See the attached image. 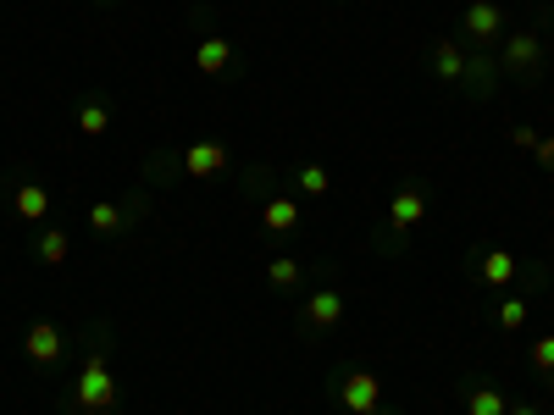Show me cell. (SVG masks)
<instances>
[{"label": "cell", "mask_w": 554, "mask_h": 415, "mask_svg": "<svg viewBox=\"0 0 554 415\" xmlns=\"http://www.w3.org/2000/svg\"><path fill=\"white\" fill-rule=\"evenodd\" d=\"M73 404H78V415H111V404H117V382H111V366H106V344L84 360Z\"/></svg>", "instance_id": "1"}, {"label": "cell", "mask_w": 554, "mask_h": 415, "mask_svg": "<svg viewBox=\"0 0 554 415\" xmlns=\"http://www.w3.org/2000/svg\"><path fill=\"white\" fill-rule=\"evenodd\" d=\"M377 404H383V382H377L372 371H350V377L338 382V410L377 415Z\"/></svg>", "instance_id": "2"}, {"label": "cell", "mask_w": 554, "mask_h": 415, "mask_svg": "<svg viewBox=\"0 0 554 415\" xmlns=\"http://www.w3.org/2000/svg\"><path fill=\"white\" fill-rule=\"evenodd\" d=\"M23 355L34 360V366H56V360L67 355V332H61L56 321H34V327L23 332Z\"/></svg>", "instance_id": "3"}, {"label": "cell", "mask_w": 554, "mask_h": 415, "mask_svg": "<svg viewBox=\"0 0 554 415\" xmlns=\"http://www.w3.org/2000/svg\"><path fill=\"white\" fill-rule=\"evenodd\" d=\"M460 28H466L477 45H494V39L505 34V6H499V0H471L466 23H460Z\"/></svg>", "instance_id": "4"}, {"label": "cell", "mask_w": 554, "mask_h": 415, "mask_svg": "<svg viewBox=\"0 0 554 415\" xmlns=\"http://www.w3.org/2000/svg\"><path fill=\"white\" fill-rule=\"evenodd\" d=\"M228 161H233V150L222 139H200V144L183 150V172H189V178H217Z\"/></svg>", "instance_id": "5"}, {"label": "cell", "mask_w": 554, "mask_h": 415, "mask_svg": "<svg viewBox=\"0 0 554 415\" xmlns=\"http://www.w3.org/2000/svg\"><path fill=\"white\" fill-rule=\"evenodd\" d=\"M194 67H200L205 78H222V72H233V39H228V34H205L200 45H194Z\"/></svg>", "instance_id": "6"}, {"label": "cell", "mask_w": 554, "mask_h": 415, "mask_svg": "<svg viewBox=\"0 0 554 415\" xmlns=\"http://www.w3.org/2000/svg\"><path fill=\"white\" fill-rule=\"evenodd\" d=\"M538 61H543V34H505V67L516 78L538 72Z\"/></svg>", "instance_id": "7"}, {"label": "cell", "mask_w": 554, "mask_h": 415, "mask_svg": "<svg viewBox=\"0 0 554 415\" xmlns=\"http://www.w3.org/2000/svg\"><path fill=\"white\" fill-rule=\"evenodd\" d=\"M344 321V294L338 288H316L311 299H305V327H338Z\"/></svg>", "instance_id": "8"}, {"label": "cell", "mask_w": 554, "mask_h": 415, "mask_svg": "<svg viewBox=\"0 0 554 415\" xmlns=\"http://www.w3.org/2000/svg\"><path fill=\"white\" fill-rule=\"evenodd\" d=\"M422 216H427V194L422 189H399L394 200H388V227H394V233H410Z\"/></svg>", "instance_id": "9"}, {"label": "cell", "mask_w": 554, "mask_h": 415, "mask_svg": "<svg viewBox=\"0 0 554 415\" xmlns=\"http://www.w3.org/2000/svg\"><path fill=\"white\" fill-rule=\"evenodd\" d=\"M12 211L23 216V222H45V216H50V189H45V183H17V189H12Z\"/></svg>", "instance_id": "10"}, {"label": "cell", "mask_w": 554, "mask_h": 415, "mask_svg": "<svg viewBox=\"0 0 554 415\" xmlns=\"http://www.w3.org/2000/svg\"><path fill=\"white\" fill-rule=\"evenodd\" d=\"M433 72H438V78H444V83H460V78H466V72H471L466 50H460L455 39H438V45H433Z\"/></svg>", "instance_id": "11"}, {"label": "cell", "mask_w": 554, "mask_h": 415, "mask_svg": "<svg viewBox=\"0 0 554 415\" xmlns=\"http://www.w3.org/2000/svg\"><path fill=\"white\" fill-rule=\"evenodd\" d=\"M261 227L266 233H294V227H300V200H283V194L266 200L261 205Z\"/></svg>", "instance_id": "12"}, {"label": "cell", "mask_w": 554, "mask_h": 415, "mask_svg": "<svg viewBox=\"0 0 554 415\" xmlns=\"http://www.w3.org/2000/svg\"><path fill=\"white\" fill-rule=\"evenodd\" d=\"M477 272H482V283H494V288H505L510 277H516V255L510 249H482V261H477Z\"/></svg>", "instance_id": "13"}, {"label": "cell", "mask_w": 554, "mask_h": 415, "mask_svg": "<svg viewBox=\"0 0 554 415\" xmlns=\"http://www.w3.org/2000/svg\"><path fill=\"white\" fill-rule=\"evenodd\" d=\"M510 399L494 388V382H477V388L466 393V415H505Z\"/></svg>", "instance_id": "14"}, {"label": "cell", "mask_w": 554, "mask_h": 415, "mask_svg": "<svg viewBox=\"0 0 554 415\" xmlns=\"http://www.w3.org/2000/svg\"><path fill=\"white\" fill-rule=\"evenodd\" d=\"M128 216L133 211H122V205H111V200L89 205V227H95V233H122V227H128Z\"/></svg>", "instance_id": "15"}, {"label": "cell", "mask_w": 554, "mask_h": 415, "mask_svg": "<svg viewBox=\"0 0 554 415\" xmlns=\"http://www.w3.org/2000/svg\"><path fill=\"white\" fill-rule=\"evenodd\" d=\"M73 122H78V133H84V139H100V133L111 128V111L100 106V100H89V106H78Z\"/></svg>", "instance_id": "16"}, {"label": "cell", "mask_w": 554, "mask_h": 415, "mask_svg": "<svg viewBox=\"0 0 554 415\" xmlns=\"http://www.w3.org/2000/svg\"><path fill=\"white\" fill-rule=\"evenodd\" d=\"M266 283H272V288H300V261H294V255H272Z\"/></svg>", "instance_id": "17"}, {"label": "cell", "mask_w": 554, "mask_h": 415, "mask_svg": "<svg viewBox=\"0 0 554 415\" xmlns=\"http://www.w3.org/2000/svg\"><path fill=\"white\" fill-rule=\"evenodd\" d=\"M294 183H300V194H327L333 189V172L327 166H294Z\"/></svg>", "instance_id": "18"}, {"label": "cell", "mask_w": 554, "mask_h": 415, "mask_svg": "<svg viewBox=\"0 0 554 415\" xmlns=\"http://www.w3.org/2000/svg\"><path fill=\"white\" fill-rule=\"evenodd\" d=\"M39 261L45 266L67 261V233H61V227H45V233H39Z\"/></svg>", "instance_id": "19"}, {"label": "cell", "mask_w": 554, "mask_h": 415, "mask_svg": "<svg viewBox=\"0 0 554 415\" xmlns=\"http://www.w3.org/2000/svg\"><path fill=\"white\" fill-rule=\"evenodd\" d=\"M494 321H499V332H521L527 327V299H499Z\"/></svg>", "instance_id": "20"}, {"label": "cell", "mask_w": 554, "mask_h": 415, "mask_svg": "<svg viewBox=\"0 0 554 415\" xmlns=\"http://www.w3.org/2000/svg\"><path fill=\"white\" fill-rule=\"evenodd\" d=\"M532 371H543V377H554V332H543L538 344H532Z\"/></svg>", "instance_id": "21"}, {"label": "cell", "mask_w": 554, "mask_h": 415, "mask_svg": "<svg viewBox=\"0 0 554 415\" xmlns=\"http://www.w3.org/2000/svg\"><path fill=\"white\" fill-rule=\"evenodd\" d=\"M532 155H538V166H543V172H554V133H549V139H538V144H532Z\"/></svg>", "instance_id": "22"}, {"label": "cell", "mask_w": 554, "mask_h": 415, "mask_svg": "<svg viewBox=\"0 0 554 415\" xmlns=\"http://www.w3.org/2000/svg\"><path fill=\"white\" fill-rule=\"evenodd\" d=\"M510 144H521V150H532V144H538V133H532V128H510Z\"/></svg>", "instance_id": "23"}, {"label": "cell", "mask_w": 554, "mask_h": 415, "mask_svg": "<svg viewBox=\"0 0 554 415\" xmlns=\"http://www.w3.org/2000/svg\"><path fill=\"white\" fill-rule=\"evenodd\" d=\"M505 415H543V410H538V404H510Z\"/></svg>", "instance_id": "24"}, {"label": "cell", "mask_w": 554, "mask_h": 415, "mask_svg": "<svg viewBox=\"0 0 554 415\" xmlns=\"http://www.w3.org/2000/svg\"><path fill=\"white\" fill-rule=\"evenodd\" d=\"M333 415H350V410H333Z\"/></svg>", "instance_id": "25"}]
</instances>
